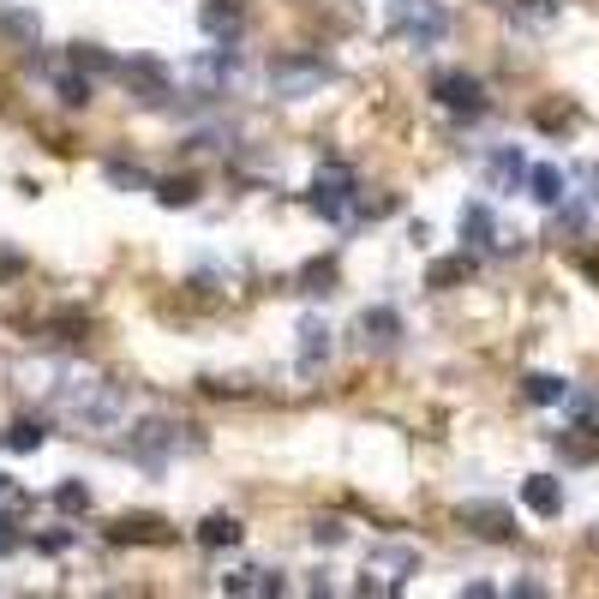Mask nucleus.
I'll use <instances>...</instances> for the list:
<instances>
[{
  "mask_svg": "<svg viewBox=\"0 0 599 599\" xmlns=\"http://www.w3.org/2000/svg\"><path fill=\"white\" fill-rule=\"evenodd\" d=\"M24 270V258H19V252H0V276H19Z\"/></svg>",
  "mask_w": 599,
  "mask_h": 599,
  "instance_id": "f704fd0d",
  "label": "nucleus"
},
{
  "mask_svg": "<svg viewBox=\"0 0 599 599\" xmlns=\"http://www.w3.org/2000/svg\"><path fill=\"white\" fill-rule=\"evenodd\" d=\"M31 509V498H24V486L12 474H0V516H24Z\"/></svg>",
  "mask_w": 599,
  "mask_h": 599,
  "instance_id": "7c9ffc66",
  "label": "nucleus"
},
{
  "mask_svg": "<svg viewBox=\"0 0 599 599\" xmlns=\"http://www.w3.org/2000/svg\"><path fill=\"white\" fill-rule=\"evenodd\" d=\"M258 576H264V569H228V576H222V594H234V599L258 594Z\"/></svg>",
  "mask_w": 599,
  "mask_h": 599,
  "instance_id": "2f4dec72",
  "label": "nucleus"
},
{
  "mask_svg": "<svg viewBox=\"0 0 599 599\" xmlns=\"http://www.w3.org/2000/svg\"><path fill=\"white\" fill-rule=\"evenodd\" d=\"M240 540H246V521L228 516V509H216V516L198 521V545H204V552H228V545H240Z\"/></svg>",
  "mask_w": 599,
  "mask_h": 599,
  "instance_id": "f3484780",
  "label": "nucleus"
},
{
  "mask_svg": "<svg viewBox=\"0 0 599 599\" xmlns=\"http://www.w3.org/2000/svg\"><path fill=\"white\" fill-rule=\"evenodd\" d=\"M24 552V533H19V516H0V557H19Z\"/></svg>",
  "mask_w": 599,
  "mask_h": 599,
  "instance_id": "473e14b6",
  "label": "nucleus"
},
{
  "mask_svg": "<svg viewBox=\"0 0 599 599\" xmlns=\"http://www.w3.org/2000/svg\"><path fill=\"white\" fill-rule=\"evenodd\" d=\"M120 79H126V91L145 102V108H162V102L174 96V72L162 67L157 55H133V60L120 67Z\"/></svg>",
  "mask_w": 599,
  "mask_h": 599,
  "instance_id": "423d86ee",
  "label": "nucleus"
},
{
  "mask_svg": "<svg viewBox=\"0 0 599 599\" xmlns=\"http://www.w3.org/2000/svg\"><path fill=\"white\" fill-rule=\"evenodd\" d=\"M0 444H7L12 456H36V450L48 444V426H43V419H12V426H7V438H0Z\"/></svg>",
  "mask_w": 599,
  "mask_h": 599,
  "instance_id": "4be33fe9",
  "label": "nucleus"
},
{
  "mask_svg": "<svg viewBox=\"0 0 599 599\" xmlns=\"http://www.w3.org/2000/svg\"><path fill=\"white\" fill-rule=\"evenodd\" d=\"M150 193H157L162 210H193V204H198V181H193V174H169V181H157Z\"/></svg>",
  "mask_w": 599,
  "mask_h": 599,
  "instance_id": "412c9836",
  "label": "nucleus"
},
{
  "mask_svg": "<svg viewBox=\"0 0 599 599\" xmlns=\"http://www.w3.org/2000/svg\"><path fill=\"white\" fill-rule=\"evenodd\" d=\"M348 210L360 216V222H378V216H390V210H396V198H390V193H354Z\"/></svg>",
  "mask_w": 599,
  "mask_h": 599,
  "instance_id": "c756f323",
  "label": "nucleus"
},
{
  "mask_svg": "<svg viewBox=\"0 0 599 599\" xmlns=\"http://www.w3.org/2000/svg\"><path fill=\"white\" fill-rule=\"evenodd\" d=\"M456 521H462L474 540H492V545L516 540V516H509L504 504H462V509H456Z\"/></svg>",
  "mask_w": 599,
  "mask_h": 599,
  "instance_id": "6e6552de",
  "label": "nucleus"
},
{
  "mask_svg": "<svg viewBox=\"0 0 599 599\" xmlns=\"http://www.w3.org/2000/svg\"><path fill=\"white\" fill-rule=\"evenodd\" d=\"M474 270H480V258L462 246L456 258H438V264H431V270H426V288H462V283H474Z\"/></svg>",
  "mask_w": 599,
  "mask_h": 599,
  "instance_id": "a211bd4d",
  "label": "nucleus"
},
{
  "mask_svg": "<svg viewBox=\"0 0 599 599\" xmlns=\"http://www.w3.org/2000/svg\"><path fill=\"white\" fill-rule=\"evenodd\" d=\"M354 193H360V181H354L348 162H324V169H318V181H312V193H306V204H312L324 222H342V216H348V204H354Z\"/></svg>",
  "mask_w": 599,
  "mask_h": 599,
  "instance_id": "39448f33",
  "label": "nucleus"
},
{
  "mask_svg": "<svg viewBox=\"0 0 599 599\" xmlns=\"http://www.w3.org/2000/svg\"><path fill=\"white\" fill-rule=\"evenodd\" d=\"M521 396H528L533 407H557V402H569V384L557 372H528L521 378Z\"/></svg>",
  "mask_w": 599,
  "mask_h": 599,
  "instance_id": "aec40b11",
  "label": "nucleus"
},
{
  "mask_svg": "<svg viewBox=\"0 0 599 599\" xmlns=\"http://www.w3.org/2000/svg\"><path fill=\"white\" fill-rule=\"evenodd\" d=\"M456 228H462V246L468 252H486V246H498V216H492V204H462V216H456Z\"/></svg>",
  "mask_w": 599,
  "mask_h": 599,
  "instance_id": "9b49d317",
  "label": "nucleus"
},
{
  "mask_svg": "<svg viewBox=\"0 0 599 599\" xmlns=\"http://www.w3.org/2000/svg\"><path fill=\"white\" fill-rule=\"evenodd\" d=\"M55 402L67 407V419L84 431H108V426H120V414H126V390L108 384V378H67V384H55Z\"/></svg>",
  "mask_w": 599,
  "mask_h": 599,
  "instance_id": "f257e3e1",
  "label": "nucleus"
},
{
  "mask_svg": "<svg viewBox=\"0 0 599 599\" xmlns=\"http://www.w3.org/2000/svg\"><path fill=\"white\" fill-rule=\"evenodd\" d=\"M366 569H378V576H390V588H407V576H419V552L414 545H372V557H366Z\"/></svg>",
  "mask_w": 599,
  "mask_h": 599,
  "instance_id": "f8f14e48",
  "label": "nucleus"
},
{
  "mask_svg": "<svg viewBox=\"0 0 599 599\" xmlns=\"http://www.w3.org/2000/svg\"><path fill=\"white\" fill-rule=\"evenodd\" d=\"M354 330H360V348L366 354H390L402 342V312H396V306H366Z\"/></svg>",
  "mask_w": 599,
  "mask_h": 599,
  "instance_id": "1a4fd4ad",
  "label": "nucleus"
},
{
  "mask_svg": "<svg viewBox=\"0 0 599 599\" xmlns=\"http://www.w3.org/2000/svg\"><path fill=\"white\" fill-rule=\"evenodd\" d=\"M486 186L492 193H521V186H528V157H521L516 145L492 150L486 157Z\"/></svg>",
  "mask_w": 599,
  "mask_h": 599,
  "instance_id": "ddd939ff",
  "label": "nucleus"
},
{
  "mask_svg": "<svg viewBox=\"0 0 599 599\" xmlns=\"http://www.w3.org/2000/svg\"><path fill=\"white\" fill-rule=\"evenodd\" d=\"M240 24H246L240 0H204V7H198V31L210 36V43H234Z\"/></svg>",
  "mask_w": 599,
  "mask_h": 599,
  "instance_id": "2eb2a0df",
  "label": "nucleus"
},
{
  "mask_svg": "<svg viewBox=\"0 0 599 599\" xmlns=\"http://www.w3.org/2000/svg\"><path fill=\"white\" fill-rule=\"evenodd\" d=\"M72 67L96 79V72H120V60H114L108 48H96V43H72Z\"/></svg>",
  "mask_w": 599,
  "mask_h": 599,
  "instance_id": "a878e982",
  "label": "nucleus"
},
{
  "mask_svg": "<svg viewBox=\"0 0 599 599\" xmlns=\"http://www.w3.org/2000/svg\"><path fill=\"white\" fill-rule=\"evenodd\" d=\"M528 198L545 204V210H557V204H564V169H557V162H540V169H528Z\"/></svg>",
  "mask_w": 599,
  "mask_h": 599,
  "instance_id": "6ab92c4d",
  "label": "nucleus"
},
{
  "mask_svg": "<svg viewBox=\"0 0 599 599\" xmlns=\"http://www.w3.org/2000/svg\"><path fill=\"white\" fill-rule=\"evenodd\" d=\"M431 102L450 108L456 120H480V114H486V84L462 67H444V72H431Z\"/></svg>",
  "mask_w": 599,
  "mask_h": 599,
  "instance_id": "20e7f679",
  "label": "nucleus"
},
{
  "mask_svg": "<svg viewBox=\"0 0 599 599\" xmlns=\"http://www.w3.org/2000/svg\"><path fill=\"white\" fill-rule=\"evenodd\" d=\"M444 31H450V12L431 7V0H419V7H407L402 19H396V31H390V36L407 43V48H438Z\"/></svg>",
  "mask_w": 599,
  "mask_h": 599,
  "instance_id": "0eeeda50",
  "label": "nucleus"
},
{
  "mask_svg": "<svg viewBox=\"0 0 599 599\" xmlns=\"http://www.w3.org/2000/svg\"><path fill=\"white\" fill-rule=\"evenodd\" d=\"M108 540H114V545H169L174 528H169L162 516H120V521L108 528Z\"/></svg>",
  "mask_w": 599,
  "mask_h": 599,
  "instance_id": "4468645a",
  "label": "nucleus"
},
{
  "mask_svg": "<svg viewBox=\"0 0 599 599\" xmlns=\"http://www.w3.org/2000/svg\"><path fill=\"white\" fill-rule=\"evenodd\" d=\"M72 545V528H48V533H36V552H67Z\"/></svg>",
  "mask_w": 599,
  "mask_h": 599,
  "instance_id": "72a5a7b5",
  "label": "nucleus"
},
{
  "mask_svg": "<svg viewBox=\"0 0 599 599\" xmlns=\"http://www.w3.org/2000/svg\"><path fill=\"white\" fill-rule=\"evenodd\" d=\"M55 96H60V108H91V96H96V84H91V72H60L55 79Z\"/></svg>",
  "mask_w": 599,
  "mask_h": 599,
  "instance_id": "5701e85b",
  "label": "nucleus"
},
{
  "mask_svg": "<svg viewBox=\"0 0 599 599\" xmlns=\"http://www.w3.org/2000/svg\"><path fill=\"white\" fill-rule=\"evenodd\" d=\"M330 324L324 318H300V348H295V366H300V378H318L330 366Z\"/></svg>",
  "mask_w": 599,
  "mask_h": 599,
  "instance_id": "9d476101",
  "label": "nucleus"
},
{
  "mask_svg": "<svg viewBox=\"0 0 599 599\" xmlns=\"http://www.w3.org/2000/svg\"><path fill=\"white\" fill-rule=\"evenodd\" d=\"M36 12H19V7H0V36H12L19 48H36Z\"/></svg>",
  "mask_w": 599,
  "mask_h": 599,
  "instance_id": "b1692460",
  "label": "nucleus"
},
{
  "mask_svg": "<svg viewBox=\"0 0 599 599\" xmlns=\"http://www.w3.org/2000/svg\"><path fill=\"white\" fill-rule=\"evenodd\" d=\"M521 504L533 509V516H564V480H552V474H533V480H521Z\"/></svg>",
  "mask_w": 599,
  "mask_h": 599,
  "instance_id": "dca6fc26",
  "label": "nucleus"
},
{
  "mask_svg": "<svg viewBox=\"0 0 599 599\" xmlns=\"http://www.w3.org/2000/svg\"><path fill=\"white\" fill-rule=\"evenodd\" d=\"M108 186H114V193H150L157 181H150L138 162H108Z\"/></svg>",
  "mask_w": 599,
  "mask_h": 599,
  "instance_id": "bb28decb",
  "label": "nucleus"
},
{
  "mask_svg": "<svg viewBox=\"0 0 599 599\" xmlns=\"http://www.w3.org/2000/svg\"><path fill=\"white\" fill-rule=\"evenodd\" d=\"M198 426H181V419H145V426H133V438H126V456H133L138 468H150V474H162V468L174 462L181 450H198Z\"/></svg>",
  "mask_w": 599,
  "mask_h": 599,
  "instance_id": "f03ea898",
  "label": "nucleus"
},
{
  "mask_svg": "<svg viewBox=\"0 0 599 599\" xmlns=\"http://www.w3.org/2000/svg\"><path fill=\"white\" fill-rule=\"evenodd\" d=\"M312 545H318V552H336V545H348V521H342V516H318V521H312Z\"/></svg>",
  "mask_w": 599,
  "mask_h": 599,
  "instance_id": "c85d7f7f",
  "label": "nucleus"
},
{
  "mask_svg": "<svg viewBox=\"0 0 599 599\" xmlns=\"http://www.w3.org/2000/svg\"><path fill=\"white\" fill-rule=\"evenodd\" d=\"M55 509H60V516H91V486H84V480H60V486H55Z\"/></svg>",
  "mask_w": 599,
  "mask_h": 599,
  "instance_id": "393cba45",
  "label": "nucleus"
},
{
  "mask_svg": "<svg viewBox=\"0 0 599 599\" xmlns=\"http://www.w3.org/2000/svg\"><path fill=\"white\" fill-rule=\"evenodd\" d=\"M330 79H336V67H330L324 55H306V48H295V55H276V60H270V91L283 96V102H306V96H318Z\"/></svg>",
  "mask_w": 599,
  "mask_h": 599,
  "instance_id": "7ed1b4c3",
  "label": "nucleus"
},
{
  "mask_svg": "<svg viewBox=\"0 0 599 599\" xmlns=\"http://www.w3.org/2000/svg\"><path fill=\"white\" fill-rule=\"evenodd\" d=\"M336 288V258H312L300 270V295H330Z\"/></svg>",
  "mask_w": 599,
  "mask_h": 599,
  "instance_id": "cd10ccee",
  "label": "nucleus"
}]
</instances>
